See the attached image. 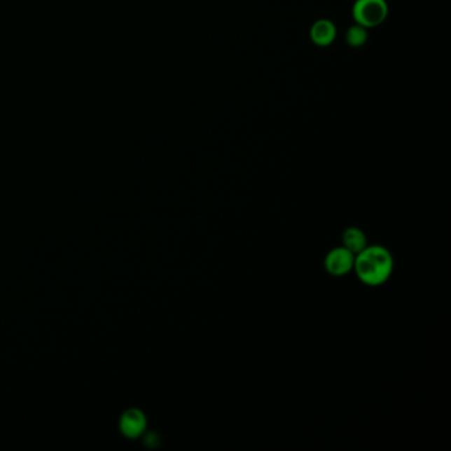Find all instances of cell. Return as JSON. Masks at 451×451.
<instances>
[{"label":"cell","mask_w":451,"mask_h":451,"mask_svg":"<svg viewBox=\"0 0 451 451\" xmlns=\"http://www.w3.org/2000/svg\"><path fill=\"white\" fill-rule=\"evenodd\" d=\"M146 417L138 409H129L120 418V430L129 438H137L146 429Z\"/></svg>","instance_id":"cell-4"},{"label":"cell","mask_w":451,"mask_h":451,"mask_svg":"<svg viewBox=\"0 0 451 451\" xmlns=\"http://www.w3.org/2000/svg\"><path fill=\"white\" fill-rule=\"evenodd\" d=\"M336 37V28L328 20H319L311 28V39L317 46H330Z\"/></svg>","instance_id":"cell-5"},{"label":"cell","mask_w":451,"mask_h":451,"mask_svg":"<svg viewBox=\"0 0 451 451\" xmlns=\"http://www.w3.org/2000/svg\"><path fill=\"white\" fill-rule=\"evenodd\" d=\"M342 242L345 249L352 251L355 256L368 245L367 236L364 235V232L355 226L345 229L342 235Z\"/></svg>","instance_id":"cell-6"},{"label":"cell","mask_w":451,"mask_h":451,"mask_svg":"<svg viewBox=\"0 0 451 451\" xmlns=\"http://www.w3.org/2000/svg\"><path fill=\"white\" fill-rule=\"evenodd\" d=\"M393 265L389 250L381 245H367L355 256L354 270L364 285L376 287L384 285L391 278Z\"/></svg>","instance_id":"cell-1"},{"label":"cell","mask_w":451,"mask_h":451,"mask_svg":"<svg viewBox=\"0 0 451 451\" xmlns=\"http://www.w3.org/2000/svg\"><path fill=\"white\" fill-rule=\"evenodd\" d=\"M355 254L345 247H339L330 250L324 260V268L327 273L333 277H343L354 270Z\"/></svg>","instance_id":"cell-3"},{"label":"cell","mask_w":451,"mask_h":451,"mask_svg":"<svg viewBox=\"0 0 451 451\" xmlns=\"http://www.w3.org/2000/svg\"><path fill=\"white\" fill-rule=\"evenodd\" d=\"M388 6L385 0H357L354 18L363 27H376L385 20Z\"/></svg>","instance_id":"cell-2"},{"label":"cell","mask_w":451,"mask_h":451,"mask_svg":"<svg viewBox=\"0 0 451 451\" xmlns=\"http://www.w3.org/2000/svg\"><path fill=\"white\" fill-rule=\"evenodd\" d=\"M368 39L367 31L363 25H354L347 32V41L351 47H361Z\"/></svg>","instance_id":"cell-7"}]
</instances>
